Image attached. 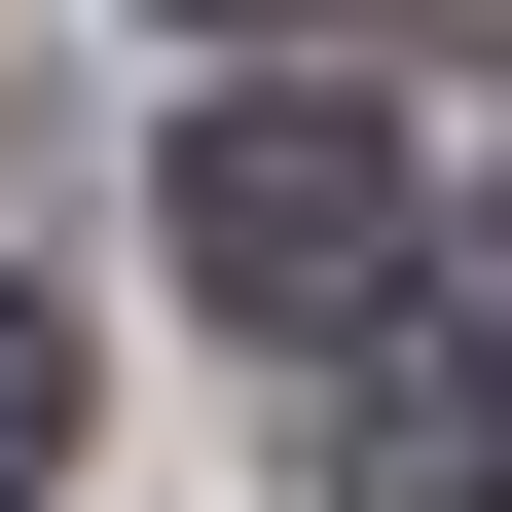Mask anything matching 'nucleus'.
<instances>
[{"mask_svg": "<svg viewBox=\"0 0 512 512\" xmlns=\"http://www.w3.org/2000/svg\"><path fill=\"white\" fill-rule=\"evenodd\" d=\"M183 293L330 366L366 293H403V147H366V110H183Z\"/></svg>", "mask_w": 512, "mask_h": 512, "instance_id": "f257e3e1", "label": "nucleus"}, {"mask_svg": "<svg viewBox=\"0 0 512 512\" xmlns=\"http://www.w3.org/2000/svg\"><path fill=\"white\" fill-rule=\"evenodd\" d=\"M366 512H512V403H476L439 330H366Z\"/></svg>", "mask_w": 512, "mask_h": 512, "instance_id": "f03ea898", "label": "nucleus"}, {"mask_svg": "<svg viewBox=\"0 0 512 512\" xmlns=\"http://www.w3.org/2000/svg\"><path fill=\"white\" fill-rule=\"evenodd\" d=\"M74 476V330H37V293H0V512Z\"/></svg>", "mask_w": 512, "mask_h": 512, "instance_id": "7ed1b4c3", "label": "nucleus"}]
</instances>
